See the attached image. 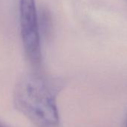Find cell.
Segmentation results:
<instances>
[{
  "label": "cell",
  "instance_id": "4",
  "mask_svg": "<svg viewBox=\"0 0 127 127\" xmlns=\"http://www.w3.org/2000/svg\"><path fill=\"white\" fill-rule=\"evenodd\" d=\"M0 127H8L7 125H5V124H4L3 123H2L1 121H0Z\"/></svg>",
  "mask_w": 127,
  "mask_h": 127
},
{
  "label": "cell",
  "instance_id": "2",
  "mask_svg": "<svg viewBox=\"0 0 127 127\" xmlns=\"http://www.w3.org/2000/svg\"><path fill=\"white\" fill-rule=\"evenodd\" d=\"M20 25L23 48L26 57L34 67L42 61L40 28L36 0H20Z\"/></svg>",
  "mask_w": 127,
  "mask_h": 127
},
{
  "label": "cell",
  "instance_id": "5",
  "mask_svg": "<svg viewBox=\"0 0 127 127\" xmlns=\"http://www.w3.org/2000/svg\"><path fill=\"white\" fill-rule=\"evenodd\" d=\"M126 127H127V120H126Z\"/></svg>",
  "mask_w": 127,
  "mask_h": 127
},
{
  "label": "cell",
  "instance_id": "3",
  "mask_svg": "<svg viewBox=\"0 0 127 127\" xmlns=\"http://www.w3.org/2000/svg\"><path fill=\"white\" fill-rule=\"evenodd\" d=\"M38 17L40 31L49 33L52 28V20L49 11L46 8H42L38 13Z\"/></svg>",
  "mask_w": 127,
  "mask_h": 127
},
{
  "label": "cell",
  "instance_id": "1",
  "mask_svg": "<svg viewBox=\"0 0 127 127\" xmlns=\"http://www.w3.org/2000/svg\"><path fill=\"white\" fill-rule=\"evenodd\" d=\"M56 91L55 87L42 76L26 74L15 87L14 105L36 127H58Z\"/></svg>",
  "mask_w": 127,
  "mask_h": 127
}]
</instances>
